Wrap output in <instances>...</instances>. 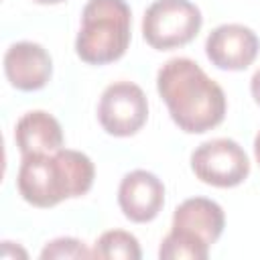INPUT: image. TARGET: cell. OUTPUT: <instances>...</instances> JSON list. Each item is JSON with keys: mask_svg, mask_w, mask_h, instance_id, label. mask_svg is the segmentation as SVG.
Returning a JSON list of instances; mask_svg holds the SVG:
<instances>
[{"mask_svg": "<svg viewBox=\"0 0 260 260\" xmlns=\"http://www.w3.org/2000/svg\"><path fill=\"white\" fill-rule=\"evenodd\" d=\"M156 89L183 132L203 134L225 116L223 89L189 57L169 59L158 69Z\"/></svg>", "mask_w": 260, "mask_h": 260, "instance_id": "obj_1", "label": "cell"}, {"mask_svg": "<svg viewBox=\"0 0 260 260\" xmlns=\"http://www.w3.org/2000/svg\"><path fill=\"white\" fill-rule=\"evenodd\" d=\"M95 169L87 154L71 148L24 154L16 175L20 197L35 207H53L63 199L81 197L93 185Z\"/></svg>", "mask_w": 260, "mask_h": 260, "instance_id": "obj_2", "label": "cell"}, {"mask_svg": "<svg viewBox=\"0 0 260 260\" xmlns=\"http://www.w3.org/2000/svg\"><path fill=\"white\" fill-rule=\"evenodd\" d=\"M225 225L221 205L207 197L185 199L173 213L171 232L158 248L160 260H205Z\"/></svg>", "mask_w": 260, "mask_h": 260, "instance_id": "obj_3", "label": "cell"}, {"mask_svg": "<svg viewBox=\"0 0 260 260\" xmlns=\"http://www.w3.org/2000/svg\"><path fill=\"white\" fill-rule=\"evenodd\" d=\"M130 6L126 0H89L81 12L75 51L89 65L118 61L130 45Z\"/></svg>", "mask_w": 260, "mask_h": 260, "instance_id": "obj_4", "label": "cell"}, {"mask_svg": "<svg viewBox=\"0 0 260 260\" xmlns=\"http://www.w3.org/2000/svg\"><path fill=\"white\" fill-rule=\"evenodd\" d=\"M203 24L201 10L189 0H154L142 18L144 41L156 51L191 43Z\"/></svg>", "mask_w": 260, "mask_h": 260, "instance_id": "obj_5", "label": "cell"}, {"mask_svg": "<svg viewBox=\"0 0 260 260\" xmlns=\"http://www.w3.org/2000/svg\"><path fill=\"white\" fill-rule=\"evenodd\" d=\"M191 169L199 181L228 189L246 181L250 173V160L236 140L213 138L193 150Z\"/></svg>", "mask_w": 260, "mask_h": 260, "instance_id": "obj_6", "label": "cell"}, {"mask_svg": "<svg viewBox=\"0 0 260 260\" xmlns=\"http://www.w3.org/2000/svg\"><path fill=\"white\" fill-rule=\"evenodd\" d=\"M148 118V102L132 81H116L108 85L98 104V120L102 128L112 136L136 134Z\"/></svg>", "mask_w": 260, "mask_h": 260, "instance_id": "obj_7", "label": "cell"}, {"mask_svg": "<svg viewBox=\"0 0 260 260\" xmlns=\"http://www.w3.org/2000/svg\"><path fill=\"white\" fill-rule=\"evenodd\" d=\"M258 49L260 41L256 32L244 24H221L205 41L207 59L225 71H242L252 65Z\"/></svg>", "mask_w": 260, "mask_h": 260, "instance_id": "obj_8", "label": "cell"}, {"mask_svg": "<svg viewBox=\"0 0 260 260\" xmlns=\"http://www.w3.org/2000/svg\"><path fill=\"white\" fill-rule=\"evenodd\" d=\"M118 205L134 223L152 221L165 205V185L150 171H130L120 181Z\"/></svg>", "mask_w": 260, "mask_h": 260, "instance_id": "obj_9", "label": "cell"}, {"mask_svg": "<svg viewBox=\"0 0 260 260\" xmlns=\"http://www.w3.org/2000/svg\"><path fill=\"white\" fill-rule=\"evenodd\" d=\"M4 73L12 87L20 91H35L49 83L53 61L39 43L20 41L6 49Z\"/></svg>", "mask_w": 260, "mask_h": 260, "instance_id": "obj_10", "label": "cell"}, {"mask_svg": "<svg viewBox=\"0 0 260 260\" xmlns=\"http://www.w3.org/2000/svg\"><path fill=\"white\" fill-rule=\"evenodd\" d=\"M14 140L22 156L55 152L63 148V130L55 116L45 110H32L16 122Z\"/></svg>", "mask_w": 260, "mask_h": 260, "instance_id": "obj_11", "label": "cell"}, {"mask_svg": "<svg viewBox=\"0 0 260 260\" xmlns=\"http://www.w3.org/2000/svg\"><path fill=\"white\" fill-rule=\"evenodd\" d=\"M91 254L93 258H102V260H140L142 258L136 236L124 230L104 232L98 238Z\"/></svg>", "mask_w": 260, "mask_h": 260, "instance_id": "obj_12", "label": "cell"}, {"mask_svg": "<svg viewBox=\"0 0 260 260\" xmlns=\"http://www.w3.org/2000/svg\"><path fill=\"white\" fill-rule=\"evenodd\" d=\"M41 258H93V254L75 238H57L43 248Z\"/></svg>", "mask_w": 260, "mask_h": 260, "instance_id": "obj_13", "label": "cell"}, {"mask_svg": "<svg viewBox=\"0 0 260 260\" xmlns=\"http://www.w3.org/2000/svg\"><path fill=\"white\" fill-rule=\"evenodd\" d=\"M250 91H252V98H254V102L260 106V69L252 75V79H250Z\"/></svg>", "mask_w": 260, "mask_h": 260, "instance_id": "obj_14", "label": "cell"}, {"mask_svg": "<svg viewBox=\"0 0 260 260\" xmlns=\"http://www.w3.org/2000/svg\"><path fill=\"white\" fill-rule=\"evenodd\" d=\"M254 154H256V160H258V165H260V132H258L256 138H254Z\"/></svg>", "mask_w": 260, "mask_h": 260, "instance_id": "obj_15", "label": "cell"}, {"mask_svg": "<svg viewBox=\"0 0 260 260\" xmlns=\"http://www.w3.org/2000/svg\"><path fill=\"white\" fill-rule=\"evenodd\" d=\"M37 4H61V2H65V0H35Z\"/></svg>", "mask_w": 260, "mask_h": 260, "instance_id": "obj_16", "label": "cell"}]
</instances>
